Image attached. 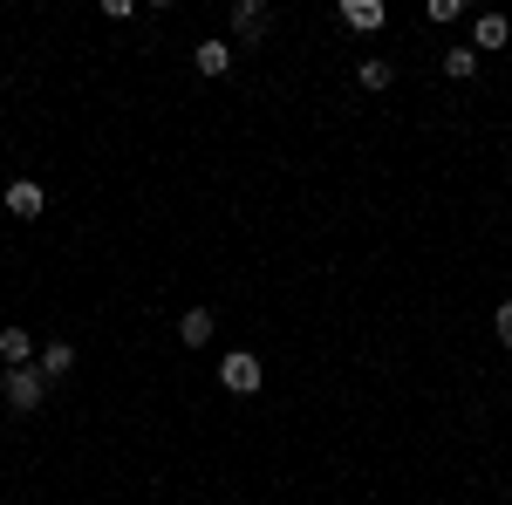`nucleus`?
<instances>
[{"label":"nucleus","instance_id":"obj_1","mask_svg":"<svg viewBox=\"0 0 512 505\" xmlns=\"http://www.w3.org/2000/svg\"><path fill=\"white\" fill-rule=\"evenodd\" d=\"M0 396H7V410H41L48 376H41V369H7V376H0Z\"/></svg>","mask_w":512,"mask_h":505},{"label":"nucleus","instance_id":"obj_2","mask_svg":"<svg viewBox=\"0 0 512 505\" xmlns=\"http://www.w3.org/2000/svg\"><path fill=\"white\" fill-rule=\"evenodd\" d=\"M219 383L233 389V396H260V355H246V349L219 355Z\"/></svg>","mask_w":512,"mask_h":505},{"label":"nucleus","instance_id":"obj_3","mask_svg":"<svg viewBox=\"0 0 512 505\" xmlns=\"http://www.w3.org/2000/svg\"><path fill=\"white\" fill-rule=\"evenodd\" d=\"M267 28H274L267 0H233V35H239V48H260V41H267Z\"/></svg>","mask_w":512,"mask_h":505},{"label":"nucleus","instance_id":"obj_4","mask_svg":"<svg viewBox=\"0 0 512 505\" xmlns=\"http://www.w3.org/2000/svg\"><path fill=\"white\" fill-rule=\"evenodd\" d=\"M7 212H14V219H41V212H48V192H41L35 178H14V185H7Z\"/></svg>","mask_w":512,"mask_h":505},{"label":"nucleus","instance_id":"obj_5","mask_svg":"<svg viewBox=\"0 0 512 505\" xmlns=\"http://www.w3.org/2000/svg\"><path fill=\"white\" fill-rule=\"evenodd\" d=\"M0 362L7 369H35V328H0Z\"/></svg>","mask_w":512,"mask_h":505},{"label":"nucleus","instance_id":"obj_6","mask_svg":"<svg viewBox=\"0 0 512 505\" xmlns=\"http://www.w3.org/2000/svg\"><path fill=\"white\" fill-rule=\"evenodd\" d=\"M342 21H349L355 35H376V28L390 21V7H383V0H342Z\"/></svg>","mask_w":512,"mask_h":505},{"label":"nucleus","instance_id":"obj_7","mask_svg":"<svg viewBox=\"0 0 512 505\" xmlns=\"http://www.w3.org/2000/svg\"><path fill=\"white\" fill-rule=\"evenodd\" d=\"M472 41H478V55H492V48H506V41H512V21H506V14H478Z\"/></svg>","mask_w":512,"mask_h":505},{"label":"nucleus","instance_id":"obj_8","mask_svg":"<svg viewBox=\"0 0 512 505\" xmlns=\"http://www.w3.org/2000/svg\"><path fill=\"white\" fill-rule=\"evenodd\" d=\"M192 62H198V76H226L233 69V41H198Z\"/></svg>","mask_w":512,"mask_h":505},{"label":"nucleus","instance_id":"obj_9","mask_svg":"<svg viewBox=\"0 0 512 505\" xmlns=\"http://www.w3.org/2000/svg\"><path fill=\"white\" fill-rule=\"evenodd\" d=\"M212 328H219V321H212V308H185V321H178V342H185V349H205V342H212Z\"/></svg>","mask_w":512,"mask_h":505},{"label":"nucleus","instance_id":"obj_10","mask_svg":"<svg viewBox=\"0 0 512 505\" xmlns=\"http://www.w3.org/2000/svg\"><path fill=\"white\" fill-rule=\"evenodd\" d=\"M41 376H48V383H62V376H69V369H76V342H48V349H41V362H35Z\"/></svg>","mask_w":512,"mask_h":505},{"label":"nucleus","instance_id":"obj_11","mask_svg":"<svg viewBox=\"0 0 512 505\" xmlns=\"http://www.w3.org/2000/svg\"><path fill=\"white\" fill-rule=\"evenodd\" d=\"M437 69H444V76H451V82L478 76V48H444V55H437Z\"/></svg>","mask_w":512,"mask_h":505},{"label":"nucleus","instance_id":"obj_12","mask_svg":"<svg viewBox=\"0 0 512 505\" xmlns=\"http://www.w3.org/2000/svg\"><path fill=\"white\" fill-rule=\"evenodd\" d=\"M390 82H396L390 55H369V62H362V89H390Z\"/></svg>","mask_w":512,"mask_h":505},{"label":"nucleus","instance_id":"obj_13","mask_svg":"<svg viewBox=\"0 0 512 505\" xmlns=\"http://www.w3.org/2000/svg\"><path fill=\"white\" fill-rule=\"evenodd\" d=\"M492 328H499V342H506V349H512V301H506V308H499V314H492Z\"/></svg>","mask_w":512,"mask_h":505}]
</instances>
